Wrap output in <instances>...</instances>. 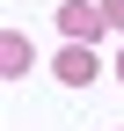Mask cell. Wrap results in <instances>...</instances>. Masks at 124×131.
<instances>
[{"label":"cell","instance_id":"6da1fadb","mask_svg":"<svg viewBox=\"0 0 124 131\" xmlns=\"http://www.w3.org/2000/svg\"><path fill=\"white\" fill-rule=\"evenodd\" d=\"M58 29H66L73 44H95L110 22H102V7H88V0H66V7H58Z\"/></svg>","mask_w":124,"mask_h":131},{"label":"cell","instance_id":"7a4b0ae2","mask_svg":"<svg viewBox=\"0 0 124 131\" xmlns=\"http://www.w3.org/2000/svg\"><path fill=\"white\" fill-rule=\"evenodd\" d=\"M95 73H102L95 66V44H66V51H58V80H66V88H88Z\"/></svg>","mask_w":124,"mask_h":131},{"label":"cell","instance_id":"3957f363","mask_svg":"<svg viewBox=\"0 0 124 131\" xmlns=\"http://www.w3.org/2000/svg\"><path fill=\"white\" fill-rule=\"evenodd\" d=\"M0 58H7V73H22V66H29V44H22V37H7V44H0Z\"/></svg>","mask_w":124,"mask_h":131},{"label":"cell","instance_id":"277c9868","mask_svg":"<svg viewBox=\"0 0 124 131\" xmlns=\"http://www.w3.org/2000/svg\"><path fill=\"white\" fill-rule=\"evenodd\" d=\"M102 22H110V29H124V0H102Z\"/></svg>","mask_w":124,"mask_h":131},{"label":"cell","instance_id":"5b68a950","mask_svg":"<svg viewBox=\"0 0 124 131\" xmlns=\"http://www.w3.org/2000/svg\"><path fill=\"white\" fill-rule=\"evenodd\" d=\"M117 73H124V51H117Z\"/></svg>","mask_w":124,"mask_h":131}]
</instances>
